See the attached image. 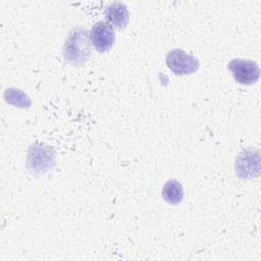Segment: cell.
<instances>
[{
	"mask_svg": "<svg viewBox=\"0 0 261 261\" xmlns=\"http://www.w3.org/2000/svg\"><path fill=\"white\" fill-rule=\"evenodd\" d=\"M64 58L76 65L85 63L91 55L90 36L85 28L74 29L68 36L63 47Z\"/></svg>",
	"mask_w": 261,
	"mask_h": 261,
	"instance_id": "obj_1",
	"label": "cell"
},
{
	"mask_svg": "<svg viewBox=\"0 0 261 261\" xmlns=\"http://www.w3.org/2000/svg\"><path fill=\"white\" fill-rule=\"evenodd\" d=\"M166 64L168 68L177 75L190 74L199 68V60L181 49L169 51L166 55Z\"/></svg>",
	"mask_w": 261,
	"mask_h": 261,
	"instance_id": "obj_2",
	"label": "cell"
},
{
	"mask_svg": "<svg viewBox=\"0 0 261 261\" xmlns=\"http://www.w3.org/2000/svg\"><path fill=\"white\" fill-rule=\"evenodd\" d=\"M228 68L233 79L242 85H252L258 81L260 75L259 66L252 60L232 59L228 63Z\"/></svg>",
	"mask_w": 261,
	"mask_h": 261,
	"instance_id": "obj_3",
	"label": "cell"
},
{
	"mask_svg": "<svg viewBox=\"0 0 261 261\" xmlns=\"http://www.w3.org/2000/svg\"><path fill=\"white\" fill-rule=\"evenodd\" d=\"M115 34L111 24L106 21L96 22L91 31V41L99 52L108 51L114 42Z\"/></svg>",
	"mask_w": 261,
	"mask_h": 261,
	"instance_id": "obj_4",
	"label": "cell"
},
{
	"mask_svg": "<svg viewBox=\"0 0 261 261\" xmlns=\"http://www.w3.org/2000/svg\"><path fill=\"white\" fill-rule=\"evenodd\" d=\"M28 165L34 172H45L53 165V153L48 147L32 146L28 156Z\"/></svg>",
	"mask_w": 261,
	"mask_h": 261,
	"instance_id": "obj_5",
	"label": "cell"
},
{
	"mask_svg": "<svg viewBox=\"0 0 261 261\" xmlns=\"http://www.w3.org/2000/svg\"><path fill=\"white\" fill-rule=\"evenodd\" d=\"M236 171L242 177H252L254 172L258 174L259 171V155L253 154V151L247 150L240 154L236 162Z\"/></svg>",
	"mask_w": 261,
	"mask_h": 261,
	"instance_id": "obj_6",
	"label": "cell"
},
{
	"mask_svg": "<svg viewBox=\"0 0 261 261\" xmlns=\"http://www.w3.org/2000/svg\"><path fill=\"white\" fill-rule=\"evenodd\" d=\"M105 17L117 29H124L128 21V11L121 2H114L105 9Z\"/></svg>",
	"mask_w": 261,
	"mask_h": 261,
	"instance_id": "obj_7",
	"label": "cell"
},
{
	"mask_svg": "<svg viewBox=\"0 0 261 261\" xmlns=\"http://www.w3.org/2000/svg\"><path fill=\"white\" fill-rule=\"evenodd\" d=\"M162 196L166 202L175 205L184 198V190L176 179H169L162 189Z\"/></svg>",
	"mask_w": 261,
	"mask_h": 261,
	"instance_id": "obj_8",
	"label": "cell"
},
{
	"mask_svg": "<svg viewBox=\"0 0 261 261\" xmlns=\"http://www.w3.org/2000/svg\"><path fill=\"white\" fill-rule=\"evenodd\" d=\"M5 99L8 103L18 107H29L31 101L29 97L18 89H7L4 93Z\"/></svg>",
	"mask_w": 261,
	"mask_h": 261,
	"instance_id": "obj_9",
	"label": "cell"
}]
</instances>
